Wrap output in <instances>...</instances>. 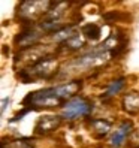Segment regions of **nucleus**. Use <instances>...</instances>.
Returning <instances> with one entry per match:
<instances>
[{
	"mask_svg": "<svg viewBox=\"0 0 139 148\" xmlns=\"http://www.w3.org/2000/svg\"><path fill=\"white\" fill-rule=\"evenodd\" d=\"M81 33H82V36H84L85 39L94 42V40H97V39L100 38L102 27H100V25H97V24H94V23H90V24L84 25L82 30H81Z\"/></svg>",
	"mask_w": 139,
	"mask_h": 148,
	"instance_id": "8",
	"label": "nucleus"
},
{
	"mask_svg": "<svg viewBox=\"0 0 139 148\" xmlns=\"http://www.w3.org/2000/svg\"><path fill=\"white\" fill-rule=\"evenodd\" d=\"M124 109L129 112H138L139 111V93H130L123 99Z\"/></svg>",
	"mask_w": 139,
	"mask_h": 148,
	"instance_id": "10",
	"label": "nucleus"
},
{
	"mask_svg": "<svg viewBox=\"0 0 139 148\" xmlns=\"http://www.w3.org/2000/svg\"><path fill=\"white\" fill-rule=\"evenodd\" d=\"M130 129H132V123H130V121H124V123H121L120 127L109 138V145L112 148H120L121 145L126 142V139H127V136L130 133Z\"/></svg>",
	"mask_w": 139,
	"mask_h": 148,
	"instance_id": "7",
	"label": "nucleus"
},
{
	"mask_svg": "<svg viewBox=\"0 0 139 148\" xmlns=\"http://www.w3.org/2000/svg\"><path fill=\"white\" fill-rule=\"evenodd\" d=\"M85 43V39L82 36V33H75L72 38H69L66 42H63V45L66 49L69 51H76V49H81Z\"/></svg>",
	"mask_w": 139,
	"mask_h": 148,
	"instance_id": "9",
	"label": "nucleus"
},
{
	"mask_svg": "<svg viewBox=\"0 0 139 148\" xmlns=\"http://www.w3.org/2000/svg\"><path fill=\"white\" fill-rule=\"evenodd\" d=\"M91 109H93V103L88 99L75 96L63 105L62 111H60V117L63 120H76L79 117L88 115Z\"/></svg>",
	"mask_w": 139,
	"mask_h": 148,
	"instance_id": "3",
	"label": "nucleus"
},
{
	"mask_svg": "<svg viewBox=\"0 0 139 148\" xmlns=\"http://www.w3.org/2000/svg\"><path fill=\"white\" fill-rule=\"evenodd\" d=\"M82 82L81 81H69L64 84H60L55 87H48L38 91L30 93L24 99V105L30 109H42V108H57L62 106L75 97V94L81 90Z\"/></svg>",
	"mask_w": 139,
	"mask_h": 148,
	"instance_id": "1",
	"label": "nucleus"
},
{
	"mask_svg": "<svg viewBox=\"0 0 139 148\" xmlns=\"http://www.w3.org/2000/svg\"><path fill=\"white\" fill-rule=\"evenodd\" d=\"M124 81H126V78H118V79L112 81V82L109 84V87H108V90L105 91V94H103V97H112V96L118 94L120 90L123 88Z\"/></svg>",
	"mask_w": 139,
	"mask_h": 148,
	"instance_id": "12",
	"label": "nucleus"
},
{
	"mask_svg": "<svg viewBox=\"0 0 139 148\" xmlns=\"http://www.w3.org/2000/svg\"><path fill=\"white\" fill-rule=\"evenodd\" d=\"M91 130L97 136H105L111 130V123L105 120H93L91 121Z\"/></svg>",
	"mask_w": 139,
	"mask_h": 148,
	"instance_id": "11",
	"label": "nucleus"
},
{
	"mask_svg": "<svg viewBox=\"0 0 139 148\" xmlns=\"http://www.w3.org/2000/svg\"><path fill=\"white\" fill-rule=\"evenodd\" d=\"M62 124V118L57 115H43L38 120L36 126H34V132L38 135H47L57 130Z\"/></svg>",
	"mask_w": 139,
	"mask_h": 148,
	"instance_id": "6",
	"label": "nucleus"
},
{
	"mask_svg": "<svg viewBox=\"0 0 139 148\" xmlns=\"http://www.w3.org/2000/svg\"><path fill=\"white\" fill-rule=\"evenodd\" d=\"M49 2H23L18 6V16L23 21L33 23L40 15L49 11Z\"/></svg>",
	"mask_w": 139,
	"mask_h": 148,
	"instance_id": "4",
	"label": "nucleus"
},
{
	"mask_svg": "<svg viewBox=\"0 0 139 148\" xmlns=\"http://www.w3.org/2000/svg\"><path fill=\"white\" fill-rule=\"evenodd\" d=\"M57 60L54 57H45L43 60H40L39 63H36L34 66L29 67V69H23V71L18 73V78L23 82H36L39 79H47L53 73L57 72Z\"/></svg>",
	"mask_w": 139,
	"mask_h": 148,
	"instance_id": "2",
	"label": "nucleus"
},
{
	"mask_svg": "<svg viewBox=\"0 0 139 148\" xmlns=\"http://www.w3.org/2000/svg\"><path fill=\"white\" fill-rule=\"evenodd\" d=\"M6 103H9V99H3V102H2V114L6 109Z\"/></svg>",
	"mask_w": 139,
	"mask_h": 148,
	"instance_id": "13",
	"label": "nucleus"
},
{
	"mask_svg": "<svg viewBox=\"0 0 139 148\" xmlns=\"http://www.w3.org/2000/svg\"><path fill=\"white\" fill-rule=\"evenodd\" d=\"M43 34H45V32H43L39 24L38 25H30V27L24 29L21 33H18V36L15 38V45L18 47L20 49H25V48H30V47H34V43H36Z\"/></svg>",
	"mask_w": 139,
	"mask_h": 148,
	"instance_id": "5",
	"label": "nucleus"
}]
</instances>
